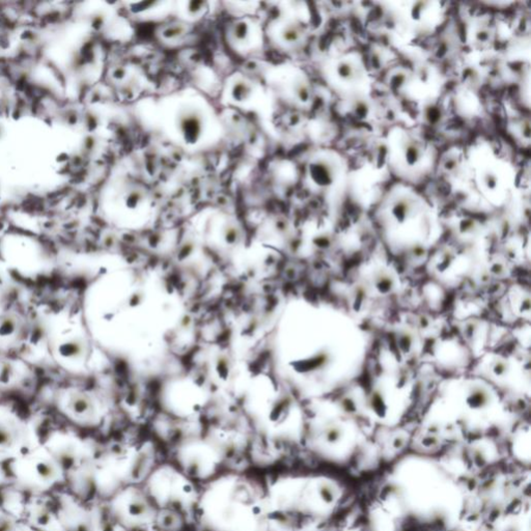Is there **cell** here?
I'll list each match as a JSON object with an SVG mask.
<instances>
[{
  "label": "cell",
  "mask_w": 531,
  "mask_h": 531,
  "mask_svg": "<svg viewBox=\"0 0 531 531\" xmlns=\"http://www.w3.org/2000/svg\"><path fill=\"white\" fill-rule=\"evenodd\" d=\"M451 50V42L448 40L441 41L436 48V55L437 57L441 58L447 55V53Z\"/></svg>",
  "instance_id": "cell-43"
},
{
  "label": "cell",
  "mask_w": 531,
  "mask_h": 531,
  "mask_svg": "<svg viewBox=\"0 0 531 531\" xmlns=\"http://www.w3.org/2000/svg\"><path fill=\"white\" fill-rule=\"evenodd\" d=\"M414 343H415V339H414V335L412 334L411 332L404 330V331H401L399 333V335H398V346H399L400 350L402 351V353L409 354L411 351L413 350Z\"/></svg>",
  "instance_id": "cell-25"
},
{
  "label": "cell",
  "mask_w": 531,
  "mask_h": 531,
  "mask_svg": "<svg viewBox=\"0 0 531 531\" xmlns=\"http://www.w3.org/2000/svg\"><path fill=\"white\" fill-rule=\"evenodd\" d=\"M340 407L347 413H355L358 410V404L356 402V398L353 397L352 394H346L343 398L340 399Z\"/></svg>",
  "instance_id": "cell-31"
},
{
  "label": "cell",
  "mask_w": 531,
  "mask_h": 531,
  "mask_svg": "<svg viewBox=\"0 0 531 531\" xmlns=\"http://www.w3.org/2000/svg\"><path fill=\"white\" fill-rule=\"evenodd\" d=\"M480 281H481L482 283H487V282H489V281H490V279H491V274H490V273H489L488 271H484V272H482V273H481V275H480Z\"/></svg>",
  "instance_id": "cell-55"
},
{
  "label": "cell",
  "mask_w": 531,
  "mask_h": 531,
  "mask_svg": "<svg viewBox=\"0 0 531 531\" xmlns=\"http://www.w3.org/2000/svg\"><path fill=\"white\" fill-rule=\"evenodd\" d=\"M506 271V268H505V265H503L502 263L500 262H495L491 265L490 267V270H489V273L491 274V276H501L503 273H505Z\"/></svg>",
  "instance_id": "cell-45"
},
{
  "label": "cell",
  "mask_w": 531,
  "mask_h": 531,
  "mask_svg": "<svg viewBox=\"0 0 531 531\" xmlns=\"http://www.w3.org/2000/svg\"><path fill=\"white\" fill-rule=\"evenodd\" d=\"M464 399L468 409L480 411L485 409L491 404L493 394L485 385L475 383L468 387Z\"/></svg>",
  "instance_id": "cell-6"
},
{
  "label": "cell",
  "mask_w": 531,
  "mask_h": 531,
  "mask_svg": "<svg viewBox=\"0 0 531 531\" xmlns=\"http://www.w3.org/2000/svg\"><path fill=\"white\" fill-rule=\"evenodd\" d=\"M204 5L205 2L202 1V0H192V1L188 2L187 13L190 16H197L203 10Z\"/></svg>",
  "instance_id": "cell-39"
},
{
  "label": "cell",
  "mask_w": 531,
  "mask_h": 531,
  "mask_svg": "<svg viewBox=\"0 0 531 531\" xmlns=\"http://www.w3.org/2000/svg\"><path fill=\"white\" fill-rule=\"evenodd\" d=\"M350 109L358 121H366L373 112L371 101L364 97H357L353 99Z\"/></svg>",
  "instance_id": "cell-12"
},
{
  "label": "cell",
  "mask_w": 531,
  "mask_h": 531,
  "mask_svg": "<svg viewBox=\"0 0 531 531\" xmlns=\"http://www.w3.org/2000/svg\"><path fill=\"white\" fill-rule=\"evenodd\" d=\"M439 439L435 435H428L421 441V444L427 448H431L438 444Z\"/></svg>",
  "instance_id": "cell-47"
},
{
  "label": "cell",
  "mask_w": 531,
  "mask_h": 531,
  "mask_svg": "<svg viewBox=\"0 0 531 531\" xmlns=\"http://www.w3.org/2000/svg\"><path fill=\"white\" fill-rule=\"evenodd\" d=\"M313 244L321 250H327L332 246V238L329 235H319L313 239Z\"/></svg>",
  "instance_id": "cell-37"
},
{
  "label": "cell",
  "mask_w": 531,
  "mask_h": 531,
  "mask_svg": "<svg viewBox=\"0 0 531 531\" xmlns=\"http://www.w3.org/2000/svg\"><path fill=\"white\" fill-rule=\"evenodd\" d=\"M367 301V290L363 284H357L352 292V300L351 305L354 311H360Z\"/></svg>",
  "instance_id": "cell-17"
},
{
  "label": "cell",
  "mask_w": 531,
  "mask_h": 531,
  "mask_svg": "<svg viewBox=\"0 0 531 531\" xmlns=\"http://www.w3.org/2000/svg\"><path fill=\"white\" fill-rule=\"evenodd\" d=\"M177 129L187 145L200 141L203 132V119L195 109H183L177 116Z\"/></svg>",
  "instance_id": "cell-4"
},
{
  "label": "cell",
  "mask_w": 531,
  "mask_h": 531,
  "mask_svg": "<svg viewBox=\"0 0 531 531\" xmlns=\"http://www.w3.org/2000/svg\"><path fill=\"white\" fill-rule=\"evenodd\" d=\"M127 76V70H126L124 67H118L115 68L113 73H112V77L115 79V80H123L125 79V77Z\"/></svg>",
  "instance_id": "cell-50"
},
{
  "label": "cell",
  "mask_w": 531,
  "mask_h": 531,
  "mask_svg": "<svg viewBox=\"0 0 531 531\" xmlns=\"http://www.w3.org/2000/svg\"><path fill=\"white\" fill-rule=\"evenodd\" d=\"M232 38L238 42H244L249 35V25L246 21H239L232 27Z\"/></svg>",
  "instance_id": "cell-28"
},
{
  "label": "cell",
  "mask_w": 531,
  "mask_h": 531,
  "mask_svg": "<svg viewBox=\"0 0 531 531\" xmlns=\"http://www.w3.org/2000/svg\"><path fill=\"white\" fill-rule=\"evenodd\" d=\"M3 282H4V281H3V277L1 276V274H0V286H2V285H3Z\"/></svg>",
  "instance_id": "cell-58"
},
{
  "label": "cell",
  "mask_w": 531,
  "mask_h": 531,
  "mask_svg": "<svg viewBox=\"0 0 531 531\" xmlns=\"http://www.w3.org/2000/svg\"><path fill=\"white\" fill-rule=\"evenodd\" d=\"M302 33V28L298 24H287L281 31V39L284 43L295 44L301 40Z\"/></svg>",
  "instance_id": "cell-19"
},
{
  "label": "cell",
  "mask_w": 531,
  "mask_h": 531,
  "mask_svg": "<svg viewBox=\"0 0 531 531\" xmlns=\"http://www.w3.org/2000/svg\"><path fill=\"white\" fill-rule=\"evenodd\" d=\"M478 228H479L478 222L471 218H464L460 221V223H458V230H460L462 233H465V235L472 233L475 230H478Z\"/></svg>",
  "instance_id": "cell-34"
},
{
  "label": "cell",
  "mask_w": 531,
  "mask_h": 531,
  "mask_svg": "<svg viewBox=\"0 0 531 531\" xmlns=\"http://www.w3.org/2000/svg\"><path fill=\"white\" fill-rule=\"evenodd\" d=\"M245 69L249 72H255L258 69V65L254 61H249L245 65Z\"/></svg>",
  "instance_id": "cell-54"
},
{
  "label": "cell",
  "mask_w": 531,
  "mask_h": 531,
  "mask_svg": "<svg viewBox=\"0 0 531 531\" xmlns=\"http://www.w3.org/2000/svg\"><path fill=\"white\" fill-rule=\"evenodd\" d=\"M522 135H523V137L525 139L527 140L530 139V125L528 121L523 124V127H522Z\"/></svg>",
  "instance_id": "cell-52"
},
{
  "label": "cell",
  "mask_w": 531,
  "mask_h": 531,
  "mask_svg": "<svg viewBox=\"0 0 531 531\" xmlns=\"http://www.w3.org/2000/svg\"><path fill=\"white\" fill-rule=\"evenodd\" d=\"M335 72L337 77L340 80H343L344 82H354L360 75L359 67L356 65V62L352 59L347 58L341 59L337 62Z\"/></svg>",
  "instance_id": "cell-9"
},
{
  "label": "cell",
  "mask_w": 531,
  "mask_h": 531,
  "mask_svg": "<svg viewBox=\"0 0 531 531\" xmlns=\"http://www.w3.org/2000/svg\"><path fill=\"white\" fill-rule=\"evenodd\" d=\"M294 93L296 98L301 103H307L311 99V89L309 84L303 79H298L294 85Z\"/></svg>",
  "instance_id": "cell-21"
},
{
  "label": "cell",
  "mask_w": 531,
  "mask_h": 531,
  "mask_svg": "<svg viewBox=\"0 0 531 531\" xmlns=\"http://www.w3.org/2000/svg\"><path fill=\"white\" fill-rule=\"evenodd\" d=\"M455 259V253H453V251L451 250H445L443 251L442 253H441L439 259H438V263H437V270L439 272H444L446 271V270H448L449 268L452 267V265L454 264Z\"/></svg>",
  "instance_id": "cell-29"
},
{
  "label": "cell",
  "mask_w": 531,
  "mask_h": 531,
  "mask_svg": "<svg viewBox=\"0 0 531 531\" xmlns=\"http://www.w3.org/2000/svg\"><path fill=\"white\" fill-rule=\"evenodd\" d=\"M430 2L418 1L414 2L410 8V16L414 21H420L425 17Z\"/></svg>",
  "instance_id": "cell-30"
},
{
  "label": "cell",
  "mask_w": 531,
  "mask_h": 531,
  "mask_svg": "<svg viewBox=\"0 0 531 531\" xmlns=\"http://www.w3.org/2000/svg\"><path fill=\"white\" fill-rule=\"evenodd\" d=\"M389 157V147L384 141H378L374 146V149L372 151V159L373 163L376 167L382 168L386 164V162L388 161Z\"/></svg>",
  "instance_id": "cell-14"
},
{
  "label": "cell",
  "mask_w": 531,
  "mask_h": 531,
  "mask_svg": "<svg viewBox=\"0 0 531 531\" xmlns=\"http://www.w3.org/2000/svg\"><path fill=\"white\" fill-rule=\"evenodd\" d=\"M70 407L78 415L85 414L92 407V402L84 394H75L70 402Z\"/></svg>",
  "instance_id": "cell-18"
},
{
  "label": "cell",
  "mask_w": 531,
  "mask_h": 531,
  "mask_svg": "<svg viewBox=\"0 0 531 531\" xmlns=\"http://www.w3.org/2000/svg\"><path fill=\"white\" fill-rule=\"evenodd\" d=\"M482 184L483 186L488 189L489 191H494L496 190L497 187H498V184H499V179H498V177L491 173V172H487L484 173L483 176H482Z\"/></svg>",
  "instance_id": "cell-35"
},
{
  "label": "cell",
  "mask_w": 531,
  "mask_h": 531,
  "mask_svg": "<svg viewBox=\"0 0 531 531\" xmlns=\"http://www.w3.org/2000/svg\"><path fill=\"white\" fill-rule=\"evenodd\" d=\"M368 61H370L371 68L375 71L381 70L384 66V58H383L382 53L377 49H374L371 51L370 56H368Z\"/></svg>",
  "instance_id": "cell-33"
},
{
  "label": "cell",
  "mask_w": 531,
  "mask_h": 531,
  "mask_svg": "<svg viewBox=\"0 0 531 531\" xmlns=\"http://www.w3.org/2000/svg\"><path fill=\"white\" fill-rule=\"evenodd\" d=\"M509 370H510L509 362L506 359H502V358L495 360L490 366V371H491L492 376L497 378V379H503V378H506L508 375Z\"/></svg>",
  "instance_id": "cell-23"
},
{
  "label": "cell",
  "mask_w": 531,
  "mask_h": 531,
  "mask_svg": "<svg viewBox=\"0 0 531 531\" xmlns=\"http://www.w3.org/2000/svg\"><path fill=\"white\" fill-rule=\"evenodd\" d=\"M308 176L311 182L320 188H328L338 177V166L327 158H317L308 165Z\"/></svg>",
  "instance_id": "cell-5"
},
{
  "label": "cell",
  "mask_w": 531,
  "mask_h": 531,
  "mask_svg": "<svg viewBox=\"0 0 531 531\" xmlns=\"http://www.w3.org/2000/svg\"><path fill=\"white\" fill-rule=\"evenodd\" d=\"M146 492L156 507L177 514L181 509L190 508L199 500L191 480L170 466H163L152 473Z\"/></svg>",
  "instance_id": "cell-2"
},
{
  "label": "cell",
  "mask_w": 531,
  "mask_h": 531,
  "mask_svg": "<svg viewBox=\"0 0 531 531\" xmlns=\"http://www.w3.org/2000/svg\"><path fill=\"white\" fill-rule=\"evenodd\" d=\"M475 38L479 42H487L490 39V31L485 28H480L475 33Z\"/></svg>",
  "instance_id": "cell-48"
},
{
  "label": "cell",
  "mask_w": 531,
  "mask_h": 531,
  "mask_svg": "<svg viewBox=\"0 0 531 531\" xmlns=\"http://www.w3.org/2000/svg\"><path fill=\"white\" fill-rule=\"evenodd\" d=\"M146 200V193L141 189H133L125 197V204L130 210L137 209Z\"/></svg>",
  "instance_id": "cell-22"
},
{
  "label": "cell",
  "mask_w": 531,
  "mask_h": 531,
  "mask_svg": "<svg viewBox=\"0 0 531 531\" xmlns=\"http://www.w3.org/2000/svg\"><path fill=\"white\" fill-rule=\"evenodd\" d=\"M0 531H12V527L7 522H2V523L0 524Z\"/></svg>",
  "instance_id": "cell-57"
},
{
  "label": "cell",
  "mask_w": 531,
  "mask_h": 531,
  "mask_svg": "<svg viewBox=\"0 0 531 531\" xmlns=\"http://www.w3.org/2000/svg\"><path fill=\"white\" fill-rule=\"evenodd\" d=\"M405 444H406V438L402 435L395 436L392 440V447L394 449H402L405 446Z\"/></svg>",
  "instance_id": "cell-49"
},
{
  "label": "cell",
  "mask_w": 531,
  "mask_h": 531,
  "mask_svg": "<svg viewBox=\"0 0 531 531\" xmlns=\"http://www.w3.org/2000/svg\"><path fill=\"white\" fill-rule=\"evenodd\" d=\"M14 366L10 362H3L0 368V384L6 385L10 383L14 377Z\"/></svg>",
  "instance_id": "cell-32"
},
{
  "label": "cell",
  "mask_w": 531,
  "mask_h": 531,
  "mask_svg": "<svg viewBox=\"0 0 531 531\" xmlns=\"http://www.w3.org/2000/svg\"><path fill=\"white\" fill-rule=\"evenodd\" d=\"M460 160H458L456 156H449L444 159L442 167L446 173H454L460 167Z\"/></svg>",
  "instance_id": "cell-38"
},
{
  "label": "cell",
  "mask_w": 531,
  "mask_h": 531,
  "mask_svg": "<svg viewBox=\"0 0 531 531\" xmlns=\"http://www.w3.org/2000/svg\"><path fill=\"white\" fill-rule=\"evenodd\" d=\"M427 254V249L422 245H415L413 246L411 250V255L415 259H421L424 258Z\"/></svg>",
  "instance_id": "cell-46"
},
{
  "label": "cell",
  "mask_w": 531,
  "mask_h": 531,
  "mask_svg": "<svg viewBox=\"0 0 531 531\" xmlns=\"http://www.w3.org/2000/svg\"><path fill=\"white\" fill-rule=\"evenodd\" d=\"M17 329V321L14 317L4 314L0 317V337L13 335Z\"/></svg>",
  "instance_id": "cell-24"
},
{
  "label": "cell",
  "mask_w": 531,
  "mask_h": 531,
  "mask_svg": "<svg viewBox=\"0 0 531 531\" xmlns=\"http://www.w3.org/2000/svg\"><path fill=\"white\" fill-rule=\"evenodd\" d=\"M318 495H319L320 499L327 506L333 505V503H334V501H335V499H336V495H335L334 490H333L331 485L328 484V483L322 482V483L319 484Z\"/></svg>",
  "instance_id": "cell-26"
},
{
  "label": "cell",
  "mask_w": 531,
  "mask_h": 531,
  "mask_svg": "<svg viewBox=\"0 0 531 531\" xmlns=\"http://www.w3.org/2000/svg\"><path fill=\"white\" fill-rule=\"evenodd\" d=\"M323 437L326 443L330 445L337 444L344 437V430L338 425H330L324 430Z\"/></svg>",
  "instance_id": "cell-20"
},
{
  "label": "cell",
  "mask_w": 531,
  "mask_h": 531,
  "mask_svg": "<svg viewBox=\"0 0 531 531\" xmlns=\"http://www.w3.org/2000/svg\"><path fill=\"white\" fill-rule=\"evenodd\" d=\"M425 120L429 125H438L444 118V110L438 104L430 103L426 106L424 110Z\"/></svg>",
  "instance_id": "cell-15"
},
{
  "label": "cell",
  "mask_w": 531,
  "mask_h": 531,
  "mask_svg": "<svg viewBox=\"0 0 531 531\" xmlns=\"http://www.w3.org/2000/svg\"><path fill=\"white\" fill-rule=\"evenodd\" d=\"M476 331H478V324L470 322L464 328V335L468 340H472L476 334Z\"/></svg>",
  "instance_id": "cell-44"
},
{
  "label": "cell",
  "mask_w": 531,
  "mask_h": 531,
  "mask_svg": "<svg viewBox=\"0 0 531 531\" xmlns=\"http://www.w3.org/2000/svg\"><path fill=\"white\" fill-rule=\"evenodd\" d=\"M301 122V118L300 115L298 114H293L290 116V120H289V124L290 126H292V127H296V126H298Z\"/></svg>",
  "instance_id": "cell-53"
},
{
  "label": "cell",
  "mask_w": 531,
  "mask_h": 531,
  "mask_svg": "<svg viewBox=\"0 0 531 531\" xmlns=\"http://www.w3.org/2000/svg\"><path fill=\"white\" fill-rule=\"evenodd\" d=\"M417 322H418V327L421 329H429L430 326V320L426 316L419 317Z\"/></svg>",
  "instance_id": "cell-51"
},
{
  "label": "cell",
  "mask_w": 531,
  "mask_h": 531,
  "mask_svg": "<svg viewBox=\"0 0 531 531\" xmlns=\"http://www.w3.org/2000/svg\"><path fill=\"white\" fill-rule=\"evenodd\" d=\"M430 75H431V71L428 65L419 66L416 71V76L418 77V79L421 81V82H427V81H429L430 78Z\"/></svg>",
  "instance_id": "cell-42"
},
{
  "label": "cell",
  "mask_w": 531,
  "mask_h": 531,
  "mask_svg": "<svg viewBox=\"0 0 531 531\" xmlns=\"http://www.w3.org/2000/svg\"><path fill=\"white\" fill-rule=\"evenodd\" d=\"M385 118L388 120V121H393L395 120V112L392 110V109H388L386 111V114H385Z\"/></svg>",
  "instance_id": "cell-56"
},
{
  "label": "cell",
  "mask_w": 531,
  "mask_h": 531,
  "mask_svg": "<svg viewBox=\"0 0 531 531\" xmlns=\"http://www.w3.org/2000/svg\"><path fill=\"white\" fill-rule=\"evenodd\" d=\"M251 94H253V86L247 81L239 79L232 84L230 96L233 101L238 103L245 102L251 97Z\"/></svg>",
  "instance_id": "cell-13"
},
{
  "label": "cell",
  "mask_w": 531,
  "mask_h": 531,
  "mask_svg": "<svg viewBox=\"0 0 531 531\" xmlns=\"http://www.w3.org/2000/svg\"><path fill=\"white\" fill-rule=\"evenodd\" d=\"M416 210V202L408 197L394 201L390 206V215L398 224H404L410 220Z\"/></svg>",
  "instance_id": "cell-8"
},
{
  "label": "cell",
  "mask_w": 531,
  "mask_h": 531,
  "mask_svg": "<svg viewBox=\"0 0 531 531\" xmlns=\"http://www.w3.org/2000/svg\"><path fill=\"white\" fill-rule=\"evenodd\" d=\"M403 157L410 167L418 165L425 157V146L415 137L407 136L403 143Z\"/></svg>",
  "instance_id": "cell-7"
},
{
  "label": "cell",
  "mask_w": 531,
  "mask_h": 531,
  "mask_svg": "<svg viewBox=\"0 0 531 531\" xmlns=\"http://www.w3.org/2000/svg\"><path fill=\"white\" fill-rule=\"evenodd\" d=\"M202 524L212 531H267V494L239 475L210 484L196 503Z\"/></svg>",
  "instance_id": "cell-1"
},
{
  "label": "cell",
  "mask_w": 531,
  "mask_h": 531,
  "mask_svg": "<svg viewBox=\"0 0 531 531\" xmlns=\"http://www.w3.org/2000/svg\"><path fill=\"white\" fill-rule=\"evenodd\" d=\"M187 31L186 26L184 24H173L170 26H167L166 28L162 31V37L165 40H176L177 38H181Z\"/></svg>",
  "instance_id": "cell-27"
},
{
  "label": "cell",
  "mask_w": 531,
  "mask_h": 531,
  "mask_svg": "<svg viewBox=\"0 0 531 531\" xmlns=\"http://www.w3.org/2000/svg\"><path fill=\"white\" fill-rule=\"evenodd\" d=\"M374 287L379 295L387 296L394 291L395 279L390 273L386 271H380L375 275Z\"/></svg>",
  "instance_id": "cell-10"
},
{
  "label": "cell",
  "mask_w": 531,
  "mask_h": 531,
  "mask_svg": "<svg viewBox=\"0 0 531 531\" xmlns=\"http://www.w3.org/2000/svg\"><path fill=\"white\" fill-rule=\"evenodd\" d=\"M123 516L135 528L147 526L157 521L158 512L146 491L130 488L122 497Z\"/></svg>",
  "instance_id": "cell-3"
},
{
  "label": "cell",
  "mask_w": 531,
  "mask_h": 531,
  "mask_svg": "<svg viewBox=\"0 0 531 531\" xmlns=\"http://www.w3.org/2000/svg\"><path fill=\"white\" fill-rule=\"evenodd\" d=\"M84 352V344L79 338L65 341L58 347V354L66 359H75L80 357Z\"/></svg>",
  "instance_id": "cell-11"
},
{
  "label": "cell",
  "mask_w": 531,
  "mask_h": 531,
  "mask_svg": "<svg viewBox=\"0 0 531 531\" xmlns=\"http://www.w3.org/2000/svg\"><path fill=\"white\" fill-rule=\"evenodd\" d=\"M240 232L239 229L233 226H227L226 229H224V239L228 243H233L239 239Z\"/></svg>",
  "instance_id": "cell-41"
},
{
  "label": "cell",
  "mask_w": 531,
  "mask_h": 531,
  "mask_svg": "<svg viewBox=\"0 0 531 531\" xmlns=\"http://www.w3.org/2000/svg\"><path fill=\"white\" fill-rule=\"evenodd\" d=\"M410 75L403 70H398L388 77V84L393 92H401L409 82Z\"/></svg>",
  "instance_id": "cell-16"
},
{
  "label": "cell",
  "mask_w": 531,
  "mask_h": 531,
  "mask_svg": "<svg viewBox=\"0 0 531 531\" xmlns=\"http://www.w3.org/2000/svg\"><path fill=\"white\" fill-rule=\"evenodd\" d=\"M35 470H37L38 474L44 480H48L54 474V470L50 464L40 462L35 465Z\"/></svg>",
  "instance_id": "cell-36"
},
{
  "label": "cell",
  "mask_w": 531,
  "mask_h": 531,
  "mask_svg": "<svg viewBox=\"0 0 531 531\" xmlns=\"http://www.w3.org/2000/svg\"><path fill=\"white\" fill-rule=\"evenodd\" d=\"M13 441V436L6 427L0 426V447H7L11 445Z\"/></svg>",
  "instance_id": "cell-40"
}]
</instances>
